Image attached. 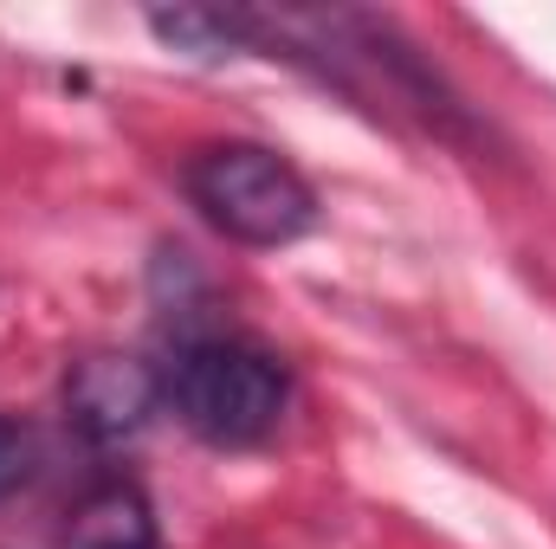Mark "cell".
<instances>
[{"mask_svg": "<svg viewBox=\"0 0 556 549\" xmlns=\"http://www.w3.org/2000/svg\"><path fill=\"white\" fill-rule=\"evenodd\" d=\"M149 33L188 59H227V52H247V7H155L149 13Z\"/></svg>", "mask_w": 556, "mask_h": 549, "instance_id": "obj_5", "label": "cell"}, {"mask_svg": "<svg viewBox=\"0 0 556 549\" xmlns=\"http://www.w3.org/2000/svg\"><path fill=\"white\" fill-rule=\"evenodd\" d=\"M26 465H33V439H26V426H20V420H7V413H0V498L26 478Z\"/></svg>", "mask_w": 556, "mask_h": 549, "instance_id": "obj_6", "label": "cell"}, {"mask_svg": "<svg viewBox=\"0 0 556 549\" xmlns=\"http://www.w3.org/2000/svg\"><path fill=\"white\" fill-rule=\"evenodd\" d=\"M162 401L207 446H260L285 413V369L253 343H188L162 375Z\"/></svg>", "mask_w": 556, "mask_h": 549, "instance_id": "obj_2", "label": "cell"}, {"mask_svg": "<svg viewBox=\"0 0 556 549\" xmlns=\"http://www.w3.org/2000/svg\"><path fill=\"white\" fill-rule=\"evenodd\" d=\"M72 549H155V518H149V498L137 485L111 478L98 491L78 498L72 524H65Z\"/></svg>", "mask_w": 556, "mask_h": 549, "instance_id": "obj_4", "label": "cell"}, {"mask_svg": "<svg viewBox=\"0 0 556 549\" xmlns=\"http://www.w3.org/2000/svg\"><path fill=\"white\" fill-rule=\"evenodd\" d=\"M162 408V375L142 356H117V349H91L65 369V413L85 439L117 446L137 439L149 413Z\"/></svg>", "mask_w": 556, "mask_h": 549, "instance_id": "obj_3", "label": "cell"}, {"mask_svg": "<svg viewBox=\"0 0 556 549\" xmlns=\"http://www.w3.org/2000/svg\"><path fill=\"white\" fill-rule=\"evenodd\" d=\"M188 201L214 233L233 246H291L317 227V194L311 181L260 142H207L181 168Z\"/></svg>", "mask_w": 556, "mask_h": 549, "instance_id": "obj_1", "label": "cell"}]
</instances>
